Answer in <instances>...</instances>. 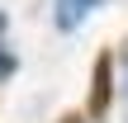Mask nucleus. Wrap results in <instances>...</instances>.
Masks as SVG:
<instances>
[{
  "mask_svg": "<svg viewBox=\"0 0 128 123\" xmlns=\"http://www.w3.org/2000/svg\"><path fill=\"white\" fill-rule=\"evenodd\" d=\"M62 123H86V119H81V114H66V119H62Z\"/></svg>",
  "mask_w": 128,
  "mask_h": 123,
  "instance_id": "20e7f679",
  "label": "nucleus"
},
{
  "mask_svg": "<svg viewBox=\"0 0 128 123\" xmlns=\"http://www.w3.org/2000/svg\"><path fill=\"white\" fill-rule=\"evenodd\" d=\"M104 0H57V9H52V19H57V28L62 33H76L86 19H90V9H100Z\"/></svg>",
  "mask_w": 128,
  "mask_h": 123,
  "instance_id": "f03ea898",
  "label": "nucleus"
},
{
  "mask_svg": "<svg viewBox=\"0 0 128 123\" xmlns=\"http://www.w3.org/2000/svg\"><path fill=\"white\" fill-rule=\"evenodd\" d=\"M14 71H19V57H14V52H10V47L0 43V81H10Z\"/></svg>",
  "mask_w": 128,
  "mask_h": 123,
  "instance_id": "7ed1b4c3",
  "label": "nucleus"
},
{
  "mask_svg": "<svg viewBox=\"0 0 128 123\" xmlns=\"http://www.w3.org/2000/svg\"><path fill=\"white\" fill-rule=\"evenodd\" d=\"M109 100H114V57L100 52L95 57V76H90V104H86V114L90 119H104L109 114Z\"/></svg>",
  "mask_w": 128,
  "mask_h": 123,
  "instance_id": "f257e3e1",
  "label": "nucleus"
}]
</instances>
